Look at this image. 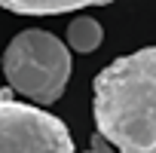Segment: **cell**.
I'll list each match as a JSON object with an SVG mask.
<instances>
[{"instance_id": "1", "label": "cell", "mask_w": 156, "mask_h": 153, "mask_svg": "<svg viewBox=\"0 0 156 153\" xmlns=\"http://www.w3.org/2000/svg\"><path fill=\"white\" fill-rule=\"evenodd\" d=\"M92 113L116 153H156V46L122 55L95 76Z\"/></svg>"}, {"instance_id": "2", "label": "cell", "mask_w": 156, "mask_h": 153, "mask_svg": "<svg viewBox=\"0 0 156 153\" xmlns=\"http://www.w3.org/2000/svg\"><path fill=\"white\" fill-rule=\"evenodd\" d=\"M3 73L9 89L34 104H55L70 80V52L49 31H22L3 52Z\"/></svg>"}, {"instance_id": "3", "label": "cell", "mask_w": 156, "mask_h": 153, "mask_svg": "<svg viewBox=\"0 0 156 153\" xmlns=\"http://www.w3.org/2000/svg\"><path fill=\"white\" fill-rule=\"evenodd\" d=\"M0 153H73V138L55 113L0 92Z\"/></svg>"}, {"instance_id": "4", "label": "cell", "mask_w": 156, "mask_h": 153, "mask_svg": "<svg viewBox=\"0 0 156 153\" xmlns=\"http://www.w3.org/2000/svg\"><path fill=\"white\" fill-rule=\"evenodd\" d=\"M113 0H0V9H9L19 16H58L86 6H107Z\"/></svg>"}, {"instance_id": "5", "label": "cell", "mask_w": 156, "mask_h": 153, "mask_svg": "<svg viewBox=\"0 0 156 153\" xmlns=\"http://www.w3.org/2000/svg\"><path fill=\"white\" fill-rule=\"evenodd\" d=\"M101 40H104V31L92 16H76L67 25V46L73 52H95Z\"/></svg>"}, {"instance_id": "6", "label": "cell", "mask_w": 156, "mask_h": 153, "mask_svg": "<svg viewBox=\"0 0 156 153\" xmlns=\"http://www.w3.org/2000/svg\"><path fill=\"white\" fill-rule=\"evenodd\" d=\"M86 153H113V144H110L104 135H98V132H95V135H92V141H89V150H86Z\"/></svg>"}]
</instances>
